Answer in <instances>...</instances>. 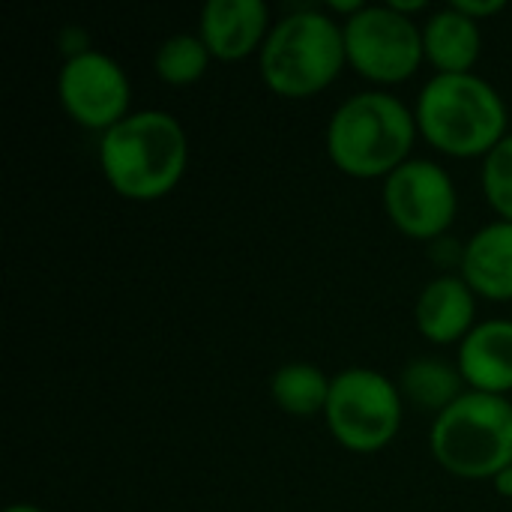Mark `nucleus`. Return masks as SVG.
I'll return each instance as SVG.
<instances>
[{"label":"nucleus","mask_w":512,"mask_h":512,"mask_svg":"<svg viewBox=\"0 0 512 512\" xmlns=\"http://www.w3.org/2000/svg\"><path fill=\"white\" fill-rule=\"evenodd\" d=\"M189 141L183 126L165 111H138L102 132L99 165L120 198H165L183 177Z\"/></svg>","instance_id":"nucleus-1"},{"label":"nucleus","mask_w":512,"mask_h":512,"mask_svg":"<svg viewBox=\"0 0 512 512\" xmlns=\"http://www.w3.org/2000/svg\"><path fill=\"white\" fill-rule=\"evenodd\" d=\"M417 138V117L390 93H357L336 108L327 126L333 165L357 180L390 177L408 162Z\"/></svg>","instance_id":"nucleus-2"},{"label":"nucleus","mask_w":512,"mask_h":512,"mask_svg":"<svg viewBox=\"0 0 512 512\" xmlns=\"http://www.w3.org/2000/svg\"><path fill=\"white\" fill-rule=\"evenodd\" d=\"M417 129L441 153L489 156L507 138V105L477 75H435L417 99Z\"/></svg>","instance_id":"nucleus-3"},{"label":"nucleus","mask_w":512,"mask_h":512,"mask_svg":"<svg viewBox=\"0 0 512 512\" xmlns=\"http://www.w3.org/2000/svg\"><path fill=\"white\" fill-rule=\"evenodd\" d=\"M345 60L342 27L318 9H300L270 27L261 48V78L276 96L306 99L330 87Z\"/></svg>","instance_id":"nucleus-4"},{"label":"nucleus","mask_w":512,"mask_h":512,"mask_svg":"<svg viewBox=\"0 0 512 512\" xmlns=\"http://www.w3.org/2000/svg\"><path fill=\"white\" fill-rule=\"evenodd\" d=\"M432 456L462 480H495L512 465V405L504 396L465 393L432 426Z\"/></svg>","instance_id":"nucleus-5"},{"label":"nucleus","mask_w":512,"mask_h":512,"mask_svg":"<svg viewBox=\"0 0 512 512\" xmlns=\"http://www.w3.org/2000/svg\"><path fill=\"white\" fill-rule=\"evenodd\" d=\"M324 417L345 450L378 453L402 426V393L381 372L348 369L333 378Z\"/></svg>","instance_id":"nucleus-6"},{"label":"nucleus","mask_w":512,"mask_h":512,"mask_svg":"<svg viewBox=\"0 0 512 512\" xmlns=\"http://www.w3.org/2000/svg\"><path fill=\"white\" fill-rule=\"evenodd\" d=\"M342 36L348 63L378 84L411 78L426 57L423 30L393 6H366L342 24Z\"/></svg>","instance_id":"nucleus-7"},{"label":"nucleus","mask_w":512,"mask_h":512,"mask_svg":"<svg viewBox=\"0 0 512 512\" xmlns=\"http://www.w3.org/2000/svg\"><path fill=\"white\" fill-rule=\"evenodd\" d=\"M384 207L393 225L414 240L441 237L456 219V186L450 174L426 159H408L384 183Z\"/></svg>","instance_id":"nucleus-8"},{"label":"nucleus","mask_w":512,"mask_h":512,"mask_svg":"<svg viewBox=\"0 0 512 512\" xmlns=\"http://www.w3.org/2000/svg\"><path fill=\"white\" fill-rule=\"evenodd\" d=\"M57 93L66 114L84 129L108 132L123 117H129L126 72L102 51H87L81 57L66 60L57 78Z\"/></svg>","instance_id":"nucleus-9"},{"label":"nucleus","mask_w":512,"mask_h":512,"mask_svg":"<svg viewBox=\"0 0 512 512\" xmlns=\"http://www.w3.org/2000/svg\"><path fill=\"white\" fill-rule=\"evenodd\" d=\"M270 12L261 0H210L201 12V39L216 60H243L264 48Z\"/></svg>","instance_id":"nucleus-10"},{"label":"nucleus","mask_w":512,"mask_h":512,"mask_svg":"<svg viewBox=\"0 0 512 512\" xmlns=\"http://www.w3.org/2000/svg\"><path fill=\"white\" fill-rule=\"evenodd\" d=\"M459 372L477 393L512 390V321H483L459 348Z\"/></svg>","instance_id":"nucleus-11"},{"label":"nucleus","mask_w":512,"mask_h":512,"mask_svg":"<svg viewBox=\"0 0 512 512\" xmlns=\"http://www.w3.org/2000/svg\"><path fill=\"white\" fill-rule=\"evenodd\" d=\"M477 294L462 276H441L429 282L417 300V327L435 345L465 342L474 330Z\"/></svg>","instance_id":"nucleus-12"},{"label":"nucleus","mask_w":512,"mask_h":512,"mask_svg":"<svg viewBox=\"0 0 512 512\" xmlns=\"http://www.w3.org/2000/svg\"><path fill=\"white\" fill-rule=\"evenodd\" d=\"M462 279L486 300H512V222L486 225L468 240Z\"/></svg>","instance_id":"nucleus-13"},{"label":"nucleus","mask_w":512,"mask_h":512,"mask_svg":"<svg viewBox=\"0 0 512 512\" xmlns=\"http://www.w3.org/2000/svg\"><path fill=\"white\" fill-rule=\"evenodd\" d=\"M480 45V21L453 6L435 12L423 27V51L438 75H468L480 60Z\"/></svg>","instance_id":"nucleus-14"},{"label":"nucleus","mask_w":512,"mask_h":512,"mask_svg":"<svg viewBox=\"0 0 512 512\" xmlns=\"http://www.w3.org/2000/svg\"><path fill=\"white\" fill-rule=\"evenodd\" d=\"M462 372L453 369L444 360H432V357H420L414 360L405 372H402V399H408L414 408L420 411H435L444 414L462 393Z\"/></svg>","instance_id":"nucleus-15"},{"label":"nucleus","mask_w":512,"mask_h":512,"mask_svg":"<svg viewBox=\"0 0 512 512\" xmlns=\"http://www.w3.org/2000/svg\"><path fill=\"white\" fill-rule=\"evenodd\" d=\"M330 387L333 381L309 366V363H288L273 375V399L285 414L294 417H312V414H324L327 402H330Z\"/></svg>","instance_id":"nucleus-16"},{"label":"nucleus","mask_w":512,"mask_h":512,"mask_svg":"<svg viewBox=\"0 0 512 512\" xmlns=\"http://www.w3.org/2000/svg\"><path fill=\"white\" fill-rule=\"evenodd\" d=\"M210 51L204 45L201 36L192 33H177L171 39H165L156 51V72L165 84H192L198 81L207 66H210Z\"/></svg>","instance_id":"nucleus-17"},{"label":"nucleus","mask_w":512,"mask_h":512,"mask_svg":"<svg viewBox=\"0 0 512 512\" xmlns=\"http://www.w3.org/2000/svg\"><path fill=\"white\" fill-rule=\"evenodd\" d=\"M483 189L495 213L504 216V222H512V135H507L483 165Z\"/></svg>","instance_id":"nucleus-18"},{"label":"nucleus","mask_w":512,"mask_h":512,"mask_svg":"<svg viewBox=\"0 0 512 512\" xmlns=\"http://www.w3.org/2000/svg\"><path fill=\"white\" fill-rule=\"evenodd\" d=\"M60 48H63V54H66V60H72V57H81V54H87V51H93L90 48V36L81 30V27H66L63 33H60Z\"/></svg>","instance_id":"nucleus-19"},{"label":"nucleus","mask_w":512,"mask_h":512,"mask_svg":"<svg viewBox=\"0 0 512 512\" xmlns=\"http://www.w3.org/2000/svg\"><path fill=\"white\" fill-rule=\"evenodd\" d=\"M453 9H459L462 15L480 21V18H489L495 12H501L504 9V0H480V3L477 0H453Z\"/></svg>","instance_id":"nucleus-20"},{"label":"nucleus","mask_w":512,"mask_h":512,"mask_svg":"<svg viewBox=\"0 0 512 512\" xmlns=\"http://www.w3.org/2000/svg\"><path fill=\"white\" fill-rule=\"evenodd\" d=\"M495 489H498L504 498H512V465L507 471H501V474L495 477Z\"/></svg>","instance_id":"nucleus-21"},{"label":"nucleus","mask_w":512,"mask_h":512,"mask_svg":"<svg viewBox=\"0 0 512 512\" xmlns=\"http://www.w3.org/2000/svg\"><path fill=\"white\" fill-rule=\"evenodd\" d=\"M3 512H42L39 507H30V504H12V507H6Z\"/></svg>","instance_id":"nucleus-22"}]
</instances>
